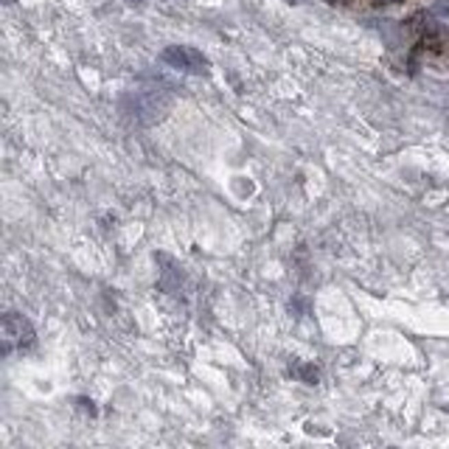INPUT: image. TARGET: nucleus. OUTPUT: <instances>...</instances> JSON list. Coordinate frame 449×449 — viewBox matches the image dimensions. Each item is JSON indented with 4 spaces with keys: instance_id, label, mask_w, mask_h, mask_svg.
I'll return each mask as SVG.
<instances>
[{
    "instance_id": "nucleus-1",
    "label": "nucleus",
    "mask_w": 449,
    "mask_h": 449,
    "mask_svg": "<svg viewBox=\"0 0 449 449\" xmlns=\"http://www.w3.org/2000/svg\"><path fill=\"white\" fill-rule=\"evenodd\" d=\"M121 110L130 118H135L138 124L152 127V124H160L171 112V96L158 93V90H152V93H138V96H124Z\"/></svg>"
},
{
    "instance_id": "nucleus-2",
    "label": "nucleus",
    "mask_w": 449,
    "mask_h": 449,
    "mask_svg": "<svg viewBox=\"0 0 449 449\" xmlns=\"http://www.w3.org/2000/svg\"><path fill=\"white\" fill-rule=\"evenodd\" d=\"M160 59L183 73H208V59L197 48H189V45H169L160 53Z\"/></svg>"
},
{
    "instance_id": "nucleus-3",
    "label": "nucleus",
    "mask_w": 449,
    "mask_h": 449,
    "mask_svg": "<svg viewBox=\"0 0 449 449\" xmlns=\"http://www.w3.org/2000/svg\"><path fill=\"white\" fill-rule=\"evenodd\" d=\"M34 343V328L23 315L9 312L3 315V354H9L14 345H32Z\"/></svg>"
},
{
    "instance_id": "nucleus-4",
    "label": "nucleus",
    "mask_w": 449,
    "mask_h": 449,
    "mask_svg": "<svg viewBox=\"0 0 449 449\" xmlns=\"http://www.w3.org/2000/svg\"><path fill=\"white\" fill-rule=\"evenodd\" d=\"M289 371H292L298 379H301V382H306V385H317V379H320V371H317L315 365H298V363H295Z\"/></svg>"
},
{
    "instance_id": "nucleus-5",
    "label": "nucleus",
    "mask_w": 449,
    "mask_h": 449,
    "mask_svg": "<svg viewBox=\"0 0 449 449\" xmlns=\"http://www.w3.org/2000/svg\"><path fill=\"white\" fill-rule=\"evenodd\" d=\"M433 14L449 17V0H433Z\"/></svg>"
},
{
    "instance_id": "nucleus-6",
    "label": "nucleus",
    "mask_w": 449,
    "mask_h": 449,
    "mask_svg": "<svg viewBox=\"0 0 449 449\" xmlns=\"http://www.w3.org/2000/svg\"><path fill=\"white\" fill-rule=\"evenodd\" d=\"M376 3H402V0H376Z\"/></svg>"
},
{
    "instance_id": "nucleus-7",
    "label": "nucleus",
    "mask_w": 449,
    "mask_h": 449,
    "mask_svg": "<svg viewBox=\"0 0 449 449\" xmlns=\"http://www.w3.org/2000/svg\"><path fill=\"white\" fill-rule=\"evenodd\" d=\"M326 3H343V0H326Z\"/></svg>"
},
{
    "instance_id": "nucleus-8",
    "label": "nucleus",
    "mask_w": 449,
    "mask_h": 449,
    "mask_svg": "<svg viewBox=\"0 0 449 449\" xmlns=\"http://www.w3.org/2000/svg\"><path fill=\"white\" fill-rule=\"evenodd\" d=\"M287 3H298V0H287Z\"/></svg>"
}]
</instances>
